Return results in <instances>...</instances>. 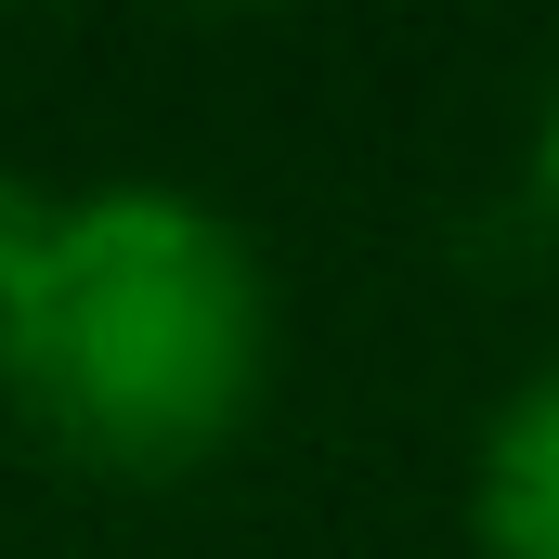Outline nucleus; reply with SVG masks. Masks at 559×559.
<instances>
[{"instance_id": "nucleus-1", "label": "nucleus", "mask_w": 559, "mask_h": 559, "mask_svg": "<svg viewBox=\"0 0 559 559\" xmlns=\"http://www.w3.org/2000/svg\"><path fill=\"white\" fill-rule=\"evenodd\" d=\"M274 378L261 248L182 182L0 169V404L79 468H195Z\"/></svg>"}, {"instance_id": "nucleus-2", "label": "nucleus", "mask_w": 559, "mask_h": 559, "mask_svg": "<svg viewBox=\"0 0 559 559\" xmlns=\"http://www.w3.org/2000/svg\"><path fill=\"white\" fill-rule=\"evenodd\" d=\"M468 521H481V559H559V378L495 404L481 468H468Z\"/></svg>"}, {"instance_id": "nucleus-3", "label": "nucleus", "mask_w": 559, "mask_h": 559, "mask_svg": "<svg viewBox=\"0 0 559 559\" xmlns=\"http://www.w3.org/2000/svg\"><path fill=\"white\" fill-rule=\"evenodd\" d=\"M534 222L559 235V79H547V118H534Z\"/></svg>"}]
</instances>
